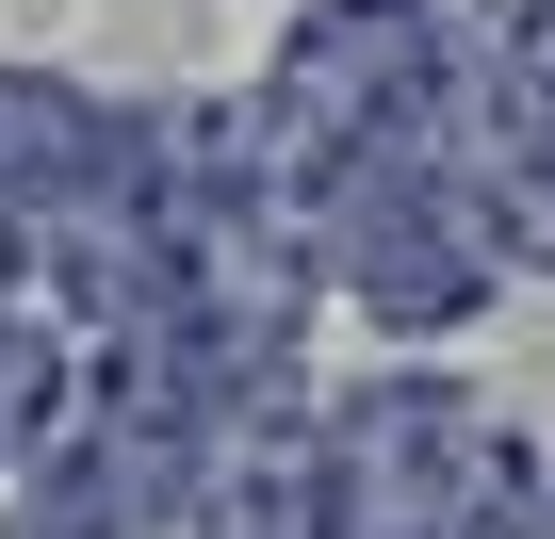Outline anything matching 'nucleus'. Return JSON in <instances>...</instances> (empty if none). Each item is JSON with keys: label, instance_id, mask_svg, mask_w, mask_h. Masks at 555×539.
Returning a JSON list of instances; mask_svg holds the SVG:
<instances>
[{"label": "nucleus", "instance_id": "7ed1b4c3", "mask_svg": "<svg viewBox=\"0 0 555 539\" xmlns=\"http://www.w3.org/2000/svg\"><path fill=\"white\" fill-rule=\"evenodd\" d=\"M522 539H555V490H539V523H522Z\"/></svg>", "mask_w": 555, "mask_h": 539}, {"label": "nucleus", "instance_id": "f03ea898", "mask_svg": "<svg viewBox=\"0 0 555 539\" xmlns=\"http://www.w3.org/2000/svg\"><path fill=\"white\" fill-rule=\"evenodd\" d=\"M50 409H66V360H50L34 328H0V474L50 441Z\"/></svg>", "mask_w": 555, "mask_h": 539}, {"label": "nucleus", "instance_id": "f257e3e1", "mask_svg": "<svg viewBox=\"0 0 555 539\" xmlns=\"http://www.w3.org/2000/svg\"><path fill=\"white\" fill-rule=\"evenodd\" d=\"M17 539H164V474H131L99 441H50V474L17 490Z\"/></svg>", "mask_w": 555, "mask_h": 539}]
</instances>
